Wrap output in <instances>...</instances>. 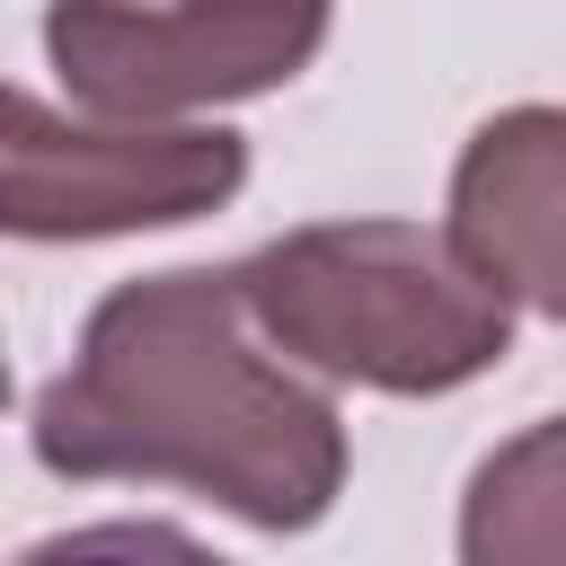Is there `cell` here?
<instances>
[{
  "mask_svg": "<svg viewBox=\"0 0 566 566\" xmlns=\"http://www.w3.org/2000/svg\"><path fill=\"white\" fill-rule=\"evenodd\" d=\"M27 433L53 478H168L256 531H310L345 486L336 407L248 345L221 265L115 283Z\"/></svg>",
  "mask_w": 566,
  "mask_h": 566,
  "instance_id": "6da1fadb",
  "label": "cell"
},
{
  "mask_svg": "<svg viewBox=\"0 0 566 566\" xmlns=\"http://www.w3.org/2000/svg\"><path fill=\"white\" fill-rule=\"evenodd\" d=\"M230 283L283 354L389 398H442L513 354V301L416 221H318L230 265Z\"/></svg>",
  "mask_w": 566,
  "mask_h": 566,
  "instance_id": "7a4b0ae2",
  "label": "cell"
},
{
  "mask_svg": "<svg viewBox=\"0 0 566 566\" xmlns=\"http://www.w3.org/2000/svg\"><path fill=\"white\" fill-rule=\"evenodd\" d=\"M327 18L336 0H53L44 53L88 115L150 124L283 88L327 44Z\"/></svg>",
  "mask_w": 566,
  "mask_h": 566,
  "instance_id": "3957f363",
  "label": "cell"
},
{
  "mask_svg": "<svg viewBox=\"0 0 566 566\" xmlns=\"http://www.w3.org/2000/svg\"><path fill=\"white\" fill-rule=\"evenodd\" d=\"M248 142L221 124H62L0 80V230L9 239H124L230 203Z\"/></svg>",
  "mask_w": 566,
  "mask_h": 566,
  "instance_id": "277c9868",
  "label": "cell"
},
{
  "mask_svg": "<svg viewBox=\"0 0 566 566\" xmlns=\"http://www.w3.org/2000/svg\"><path fill=\"white\" fill-rule=\"evenodd\" d=\"M557 150H566V124L557 106H513L495 115L469 150H460V177H451V256L495 292V301H522L539 318L566 310V186H557Z\"/></svg>",
  "mask_w": 566,
  "mask_h": 566,
  "instance_id": "5b68a950",
  "label": "cell"
},
{
  "mask_svg": "<svg viewBox=\"0 0 566 566\" xmlns=\"http://www.w3.org/2000/svg\"><path fill=\"white\" fill-rule=\"evenodd\" d=\"M469 566H557V424H531L513 451H495L460 513Z\"/></svg>",
  "mask_w": 566,
  "mask_h": 566,
  "instance_id": "8992f818",
  "label": "cell"
},
{
  "mask_svg": "<svg viewBox=\"0 0 566 566\" xmlns=\"http://www.w3.org/2000/svg\"><path fill=\"white\" fill-rule=\"evenodd\" d=\"M9 566H230V557H212L177 522H80V531H53V539L18 548Z\"/></svg>",
  "mask_w": 566,
  "mask_h": 566,
  "instance_id": "52a82bcc",
  "label": "cell"
},
{
  "mask_svg": "<svg viewBox=\"0 0 566 566\" xmlns=\"http://www.w3.org/2000/svg\"><path fill=\"white\" fill-rule=\"evenodd\" d=\"M0 407H9V354H0Z\"/></svg>",
  "mask_w": 566,
  "mask_h": 566,
  "instance_id": "ba28073f",
  "label": "cell"
}]
</instances>
